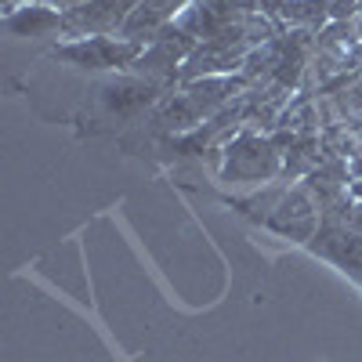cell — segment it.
I'll list each match as a JSON object with an SVG mask.
<instances>
[{"label":"cell","instance_id":"obj_1","mask_svg":"<svg viewBox=\"0 0 362 362\" xmlns=\"http://www.w3.org/2000/svg\"><path fill=\"white\" fill-rule=\"evenodd\" d=\"M283 177V148L264 131L243 127L228 138L225 160H221V181L228 185H268Z\"/></svg>","mask_w":362,"mask_h":362},{"label":"cell","instance_id":"obj_2","mask_svg":"<svg viewBox=\"0 0 362 362\" xmlns=\"http://www.w3.org/2000/svg\"><path fill=\"white\" fill-rule=\"evenodd\" d=\"M145 47L124 37H83V40H66L54 47V58L76 66V69H131L134 58Z\"/></svg>","mask_w":362,"mask_h":362},{"label":"cell","instance_id":"obj_3","mask_svg":"<svg viewBox=\"0 0 362 362\" xmlns=\"http://www.w3.org/2000/svg\"><path fill=\"white\" fill-rule=\"evenodd\" d=\"M141 0H87L80 8L62 11V37L83 40V37H119L124 22Z\"/></svg>","mask_w":362,"mask_h":362},{"label":"cell","instance_id":"obj_4","mask_svg":"<svg viewBox=\"0 0 362 362\" xmlns=\"http://www.w3.org/2000/svg\"><path fill=\"white\" fill-rule=\"evenodd\" d=\"M264 225L279 235L297 239V243H312L319 225H322V210H319L308 185H290L286 196L276 203V210L264 218Z\"/></svg>","mask_w":362,"mask_h":362},{"label":"cell","instance_id":"obj_5","mask_svg":"<svg viewBox=\"0 0 362 362\" xmlns=\"http://www.w3.org/2000/svg\"><path fill=\"white\" fill-rule=\"evenodd\" d=\"M167 83L160 80H148V76H138V73H124V76H116L109 80L98 95H102V105L116 116H134L141 109H153L163 95H167Z\"/></svg>","mask_w":362,"mask_h":362},{"label":"cell","instance_id":"obj_6","mask_svg":"<svg viewBox=\"0 0 362 362\" xmlns=\"http://www.w3.org/2000/svg\"><path fill=\"white\" fill-rule=\"evenodd\" d=\"M4 25L15 37H47V33H62V11L44 4V0H25L22 8H11L4 15Z\"/></svg>","mask_w":362,"mask_h":362},{"label":"cell","instance_id":"obj_7","mask_svg":"<svg viewBox=\"0 0 362 362\" xmlns=\"http://www.w3.org/2000/svg\"><path fill=\"white\" fill-rule=\"evenodd\" d=\"M279 22L286 29H308L319 37L329 25V0H283Z\"/></svg>","mask_w":362,"mask_h":362},{"label":"cell","instance_id":"obj_8","mask_svg":"<svg viewBox=\"0 0 362 362\" xmlns=\"http://www.w3.org/2000/svg\"><path fill=\"white\" fill-rule=\"evenodd\" d=\"M329 22H358V0H329Z\"/></svg>","mask_w":362,"mask_h":362},{"label":"cell","instance_id":"obj_9","mask_svg":"<svg viewBox=\"0 0 362 362\" xmlns=\"http://www.w3.org/2000/svg\"><path fill=\"white\" fill-rule=\"evenodd\" d=\"M44 4H51V8H58V11H69V8L87 4V0H44Z\"/></svg>","mask_w":362,"mask_h":362},{"label":"cell","instance_id":"obj_10","mask_svg":"<svg viewBox=\"0 0 362 362\" xmlns=\"http://www.w3.org/2000/svg\"><path fill=\"white\" fill-rule=\"evenodd\" d=\"M348 228L362 235V203H358V199H355V210H351V225H348Z\"/></svg>","mask_w":362,"mask_h":362},{"label":"cell","instance_id":"obj_11","mask_svg":"<svg viewBox=\"0 0 362 362\" xmlns=\"http://www.w3.org/2000/svg\"><path fill=\"white\" fill-rule=\"evenodd\" d=\"M348 192H351V196L362 203V177H358V181H351V185H348Z\"/></svg>","mask_w":362,"mask_h":362},{"label":"cell","instance_id":"obj_12","mask_svg":"<svg viewBox=\"0 0 362 362\" xmlns=\"http://www.w3.org/2000/svg\"><path fill=\"white\" fill-rule=\"evenodd\" d=\"M358 22H362V0H358Z\"/></svg>","mask_w":362,"mask_h":362},{"label":"cell","instance_id":"obj_13","mask_svg":"<svg viewBox=\"0 0 362 362\" xmlns=\"http://www.w3.org/2000/svg\"><path fill=\"white\" fill-rule=\"evenodd\" d=\"M358 40H362V22H358Z\"/></svg>","mask_w":362,"mask_h":362}]
</instances>
